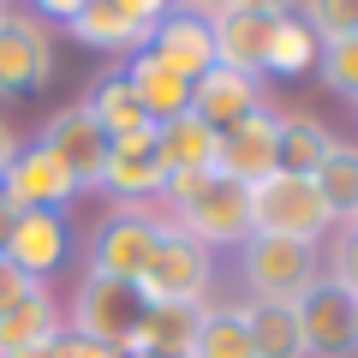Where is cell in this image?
I'll list each match as a JSON object with an SVG mask.
<instances>
[{
	"instance_id": "1",
	"label": "cell",
	"mask_w": 358,
	"mask_h": 358,
	"mask_svg": "<svg viewBox=\"0 0 358 358\" xmlns=\"http://www.w3.org/2000/svg\"><path fill=\"white\" fill-rule=\"evenodd\" d=\"M162 197L173 203V215H179L173 227L192 233L203 251L251 239V185L215 173V167H203V173H167Z\"/></svg>"
},
{
	"instance_id": "2",
	"label": "cell",
	"mask_w": 358,
	"mask_h": 358,
	"mask_svg": "<svg viewBox=\"0 0 358 358\" xmlns=\"http://www.w3.org/2000/svg\"><path fill=\"white\" fill-rule=\"evenodd\" d=\"M239 275L263 305H299L322 281V251L305 239H281V233H251L239 245Z\"/></svg>"
},
{
	"instance_id": "3",
	"label": "cell",
	"mask_w": 358,
	"mask_h": 358,
	"mask_svg": "<svg viewBox=\"0 0 358 358\" xmlns=\"http://www.w3.org/2000/svg\"><path fill=\"white\" fill-rule=\"evenodd\" d=\"M334 227L322 192L310 185V173H268L251 185V233H281V239L317 245Z\"/></svg>"
},
{
	"instance_id": "4",
	"label": "cell",
	"mask_w": 358,
	"mask_h": 358,
	"mask_svg": "<svg viewBox=\"0 0 358 358\" xmlns=\"http://www.w3.org/2000/svg\"><path fill=\"white\" fill-rule=\"evenodd\" d=\"M143 293L138 281H114V275H84L72 293V334L78 341H96V346H114L126 352L138 341V322H143Z\"/></svg>"
},
{
	"instance_id": "5",
	"label": "cell",
	"mask_w": 358,
	"mask_h": 358,
	"mask_svg": "<svg viewBox=\"0 0 358 358\" xmlns=\"http://www.w3.org/2000/svg\"><path fill=\"white\" fill-rule=\"evenodd\" d=\"M209 275H215L209 251L192 233H179L173 221H162V239H155L150 263L138 275V293H143V305H203Z\"/></svg>"
},
{
	"instance_id": "6",
	"label": "cell",
	"mask_w": 358,
	"mask_h": 358,
	"mask_svg": "<svg viewBox=\"0 0 358 358\" xmlns=\"http://www.w3.org/2000/svg\"><path fill=\"white\" fill-rule=\"evenodd\" d=\"M155 239H162V221L143 203H114L102 215V227L90 233V275H114V281H138L143 263H150Z\"/></svg>"
},
{
	"instance_id": "7",
	"label": "cell",
	"mask_w": 358,
	"mask_h": 358,
	"mask_svg": "<svg viewBox=\"0 0 358 358\" xmlns=\"http://www.w3.org/2000/svg\"><path fill=\"white\" fill-rule=\"evenodd\" d=\"M72 197H78V179L66 173V167L54 162L42 143L18 150L13 167L0 173V203L13 209V215H30V209H48V215H60Z\"/></svg>"
},
{
	"instance_id": "8",
	"label": "cell",
	"mask_w": 358,
	"mask_h": 358,
	"mask_svg": "<svg viewBox=\"0 0 358 358\" xmlns=\"http://www.w3.org/2000/svg\"><path fill=\"white\" fill-rule=\"evenodd\" d=\"M42 150L54 155V162L66 167V173L78 179V192H90V185H102V167H108V131L96 126V114H90L84 102L60 108V114L42 126Z\"/></svg>"
},
{
	"instance_id": "9",
	"label": "cell",
	"mask_w": 358,
	"mask_h": 358,
	"mask_svg": "<svg viewBox=\"0 0 358 358\" xmlns=\"http://www.w3.org/2000/svg\"><path fill=\"white\" fill-rule=\"evenodd\" d=\"M54 78V42L30 13L0 6V96H30Z\"/></svg>"
},
{
	"instance_id": "10",
	"label": "cell",
	"mask_w": 358,
	"mask_h": 358,
	"mask_svg": "<svg viewBox=\"0 0 358 358\" xmlns=\"http://www.w3.org/2000/svg\"><path fill=\"white\" fill-rule=\"evenodd\" d=\"M293 310H299L310 358H352L358 352V299L341 293L334 281H317Z\"/></svg>"
},
{
	"instance_id": "11",
	"label": "cell",
	"mask_w": 358,
	"mask_h": 358,
	"mask_svg": "<svg viewBox=\"0 0 358 358\" xmlns=\"http://www.w3.org/2000/svg\"><path fill=\"white\" fill-rule=\"evenodd\" d=\"M102 192L114 197V203H143V197L167 192V167H162V150H155V126L126 131V138H108Z\"/></svg>"
},
{
	"instance_id": "12",
	"label": "cell",
	"mask_w": 358,
	"mask_h": 358,
	"mask_svg": "<svg viewBox=\"0 0 358 358\" xmlns=\"http://www.w3.org/2000/svg\"><path fill=\"white\" fill-rule=\"evenodd\" d=\"M275 18L263 6H227L221 18H209V36H215V66H233V72L257 78L268 66V42H275Z\"/></svg>"
},
{
	"instance_id": "13",
	"label": "cell",
	"mask_w": 358,
	"mask_h": 358,
	"mask_svg": "<svg viewBox=\"0 0 358 358\" xmlns=\"http://www.w3.org/2000/svg\"><path fill=\"white\" fill-rule=\"evenodd\" d=\"M215 173L239 179V185H257V179L275 173V114L268 108H257L251 120L215 131Z\"/></svg>"
},
{
	"instance_id": "14",
	"label": "cell",
	"mask_w": 358,
	"mask_h": 358,
	"mask_svg": "<svg viewBox=\"0 0 358 358\" xmlns=\"http://www.w3.org/2000/svg\"><path fill=\"white\" fill-rule=\"evenodd\" d=\"M257 108H263V96H257V78L233 72V66H209L203 78H192V114L203 120L209 131L239 126V120H251Z\"/></svg>"
},
{
	"instance_id": "15",
	"label": "cell",
	"mask_w": 358,
	"mask_h": 358,
	"mask_svg": "<svg viewBox=\"0 0 358 358\" xmlns=\"http://www.w3.org/2000/svg\"><path fill=\"white\" fill-rule=\"evenodd\" d=\"M66 221L48 215V209H30V215H13L6 221V245H0V257L6 263H18L30 275V281H42L48 268L66 263Z\"/></svg>"
},
{
	"instance_id": "16",
	"label": "cell",
	"mask_w": 358,
	"mask_h": 358,
	"mask_svg": "<svg viewBox=\"0 0 358 358\" xmlns=\"http://www.w3.org/2000/svg\"><path fill=\"white\" fill-rule=\"evenodd\" d=\"M143 48L155 54V60H167L179 78H203L209 66H215V36H209V18H192V13H167L155 18L150 42Z\"/></svg>"
},
{
	"instance_id": "17",
	"label": "cell",
	"mask_w": 358,
	"mask_h": 358,
	"mask_svg": "<svg viewBox=\"0 0 358 358\" xmlns=\"http://www.w3.org/2000/svg\"><path fill=\"white\" fill-rule=\"evenodd\" d=\"M126 84L131 96H138V108L150 114V126H162V120H179V114H192V78H179L167 60H155L150 48L131 54L126 66Z\"/></svg>"
},
{
	"instance_id": "18",
	"label": "cell",
	"mask_w": 358,
	"mask_h": 358,
	"mask_svg": "<svg viewBox=\"0 0 358 358\" xmlns=\"http://www.w3.org/2000/svg\"><path fill=\"white\" fill-rule=\"evenodd\" d=\"M66 30H72L78 42H90V48H131L138 54L143 42H150V24L131 18L120 0H84V6L66 18Z\"/></svg>"
},
{
	"instance_id": "19",
	"label": "cell",
	"mask_w": 358,
	"mask_h": 358,
	"mask_svg": "<svg viewBox=\"0 0 358 358\" xmlns=\"http://www.w3.org/2000/svg\"><path fill=\"white\" fill-rule=\"evenodd\" d=\"M155 150H162L167 173H203V167H215V131L197 114H179L155 126Z\"/></svg>"
},
{
	"instance_id": "20",
	"label": "cell",
	"mask_w": 358,
	"mask_h": 358,
	"mask_svg": "<svg viewBox=\"0 0 358 358\" xmlns=\"http://www.w3.org/2000/svg\"><path fill=\"white\" fill-rule=\"evenodd\" d=\"M239 310H245V329H251L257 358H310L293 305H263V299H251V305H239Z\"/></svg>"
},
{
	"instance_id": "21",
	"label": "cell",
	"mask_w": 358,
	"mask_h": 358,
	"mask_svg": "<svg viewBox=\"0 0 358 358\" xmlns=\"http://www.w3.org/2000/svg\"><path fill=\"white\" fill-rule=\"evenodd\" d=\"M48 341H60V310H54V299L42 287L0 310V358L24 352V346H48Z\"/></svg>"
},
{
	"instance_id": "22",
	"label": "cell",
	"mask_w": 358,
	"mask_h": 358,
	"mask_svg": "<svg viewBox=\"0 0 358 358\" xmlns=\"http://www.w3.org/2000/svg\"><path fill=\"white\" fill-rule=\"evenodd\" d=\"M197 322H203V305H150V310H143V322H138V341H131V346L185 358V352H192V341H197ZM131 346H126V352H131Z\"/></svg>"
},
{
	"instance_id": "23",
	"label": "cell",
	"mask_w": 358,
	"mask_h": 358,
	"mask_svg": "<svg viewBox=\"0 0 358 358\" xmlns=\"http://www.w3.org/2000/svg\"><path fill=\"white\" fill-rule=\"evenodd\" d=\"M329 131L305 114H275V173H317V162L329 155Z\"/></svg>"
},
{
	"instance_id": "24",
	"label": "cell",
	"mask_w": 358,
	"mask_h": 358,
	"mask_svg": "<svg viewBox=\"0 0 358 358\" xmlns=\"http://www.w3.org/2000/svg\"><path fill=\"white\" fill-rule=\"evenodd\" d=\"M310 185L322 192L334 221H358V143H329V155L317 162Z\"/></svg>"
},
{
	"instance_id": "25",
	"label": "cell",
	"mask_w": 358,
	"mask_h": 358,
	"mask_svg": "<svg viewBox=\"0 0 358 358\" xmlns=\"http://www.w3.org/2000/svg\"><path fill=\"white\" fill-rule=\"evenodd\" d=\"M84 108L96 114V126H102L108 138H126V131H143V126H150V114L138 108V96H131L126 72L96 78V84H90V96H84Z\"/></svg>"
},
{
	"instance_id": "26",
	"label": "cell",
	"mask_w": 358,
	"mask_h": 358,
	"mask_svg": "<svg viewBox=\"0 0 358 358\" xmlns=\"http://www.w3.org/2000/svg\"><path fill=\"white\" fill-rule=\"evenodd\" d=\"M185 358H257L251 329H245V310H203L197 341H192Z\"/></svg>"
},
{
	"instance_id": "27",
	"label": "cell",
	"mask_w": 358,
	"mask_h": 358,
	"mask_svg": "<svg viewBox=\"0 0 358 358\" xmlns=\"http://www.w3.org/2000/svg\"><path fill=\"white\" fill-rule=\"evenodd\" d=\"M317 54H322L317 30H310L299 13H281V18H275V42H268V66H263V72H310Z\"/></svg>"
},
{
	"instance_id": "28",
	"label": "cell",
	"mask_w": 358,
	"mask_h": 358,
	"mask_svg": "<svg viewBox=\"0 0 358 358\" xmlns=\"http://www.w3.org/2000/svg\"><path fill=\"white\" fill-rule=\"evenodd\" d=\"M317 72H322V84H329L334 96L358 102V36L322 42V54H317Z\"/></svg>"
},
{
	"instance_id": "29",
	"label": "cell",
	"mask_w": 358,
	"mask_h": 358,
	"mask_svg": "<svg viewBox=\"0 0 358 358\" xmlns=\"http://www.w3.org/2000/svg\"><path fill=\"white\" fill-rule=\"evenodd\" d=\"M299 18L317 30V42L358 36V0H299Z\"/></svg>"
},
{
	"instance_id": "30",
	"label": "cell",
	"mask_w": 358,
	"mask_h": 358,
	"mask_svg": "<svg viewBox=\"0 0 358 358\" xmlns=\"http://www.w3.org/2000/svg\"><path fill=\"white\" fill-rule=\"evenodd\" d=\"M322 281H334L341 293L358 299V221H341V239L322 257Z\"/></svg>"
},
{
	"instance_id": "31",
	"label": "cell",
	"mask_w": 358,
	"mask_h": 358,
	"mask_svg": "<svg viewBox=\"0 0 358 358\" xmlns=\"http://www.w3.org/2000/svg\"><path fill=\"white\" fill-rule=\"evenodd\" d=\"M36 287H42V281H30V275H24L18 263H6V257H0V310H6V305H18V299H30Z\"/></svg>"
},
{
	"instance_id": "32",
	"label": "cell",
	"mask_w": 358,
	"mask_h": 358,
	"mask_svg": "<svg viewBox=\"0 0 358 358\" xmlns=\"http://www.w3.org/2000/svg\"><path fill=\"white\" fill-rule=\"evenodd\" d=\"M60 358H120V352L96 346V341H78V334H60Z\"/></svg>"
},
{
	"instance_id": "33",
	"label": "cell",
	"mask_w": 358,
	"mask_h": 358,
	"mask_svg": "<svg viewBox=\"0 0 358 358\" xmlns=\"http://www.w3.org/2000/svg\"><path fill=\"white\" fill-rule=\"evenodd\" d=\"M120 6H126L131 18H143L150 30H155V18H167V13H173V0H120Z\"/></svg>"
},
{
	"instance_id": "34",
	"label": "cell",
	"mask_w": 358,
	"mask_h": 358,
	"mask_svg": "<svg viewBox=\"0 0 358 358\" xmlns=\"http://www.w3.org/2000/svg\"><path fill=\"white\" fill-rule=\"evenodd\" d=\"M227 6H239V0H179V13H192V18H221Z\"/></svg>"
},
{
	"instance_id": "35",
	"label": "cell",
	"mask_w": 358,
	"mask_h": 358,
	"mask_svg": "<svg viewBox=\"0 0 358 358\" xmlns=\"http://www.w3.org/2000/svg\"><path fill=\"white\" fill-rule=\"evenodd\" d=\"M30 6H36L42 18H60V24H66V18H72L78 6H84V0H30Z\"/></svg>"
},
{
	"instance_id": "36",
	"label": "cell",
	"mask_w": 358,
	"mask_h": 358,
	"mask_svg": "<svg viewBox=\"0 0 358 358\" xmlns=\"http://www.w3.org/2000/svg\"><path fill=\"white\" fill-rule=\"evenodd\" d=\"M13 155H18V138H13V131H6V120H0V173L13 167Z\"/></svg>"
},
{
	"instance_id": "37",
	"label": "cell",
	"mask_w": 358,
	"mask_h": 358,
	"mask_svg": "<svg viewBox=\"0 0 358 358\" xmlns=\"http://www.w3.org/2000/svg\"><path fill=\"white\" fill-rule=\"evenodd\" d=\"M6 358H60V341H48V346H24V352H6Z\"/></svg>"
},
{
	"instance_id": "38",
	"label": "cell",
	"mask_w": 358,
	"mask_h": 358,
	"mask_svg": "<svg viewBox=\"0 0 358 358\" xmlns=\"http://www.w3.org/2000/svg\"><path fill=\"white\" fill-rule=\"evenodd\" d=\"M120 358H173V352H143V346H131V352H120Z\"/></svg>"
},
{
	"instance_id": "39",
	"label": "cell",
	"mask_w": 358,
	"mask_h": 358,
	"mask_svg": "<svg viewBox=\"0 0 358 358\" xmlns=\"http://www.w3.org/2000/svg\"><path fill=\"white\" fill-rule=\"evenodd\" d=\"M6 221H13V209H6V203H0V245H6Z\"/></svg>"
}]
</instances>
